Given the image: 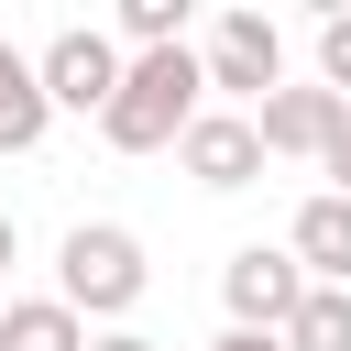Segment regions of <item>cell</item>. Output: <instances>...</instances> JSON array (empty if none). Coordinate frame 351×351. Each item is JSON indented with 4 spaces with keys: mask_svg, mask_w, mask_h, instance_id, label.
<instances>
[{
    "mask_svg": "<svg viewBox=\"0 0 351 351\" xmlns=\"http://www.w3.org/2000/svg\"><path fill=\"white\" fill-rule=\"evenodd\" d=\"M208 88H230V99H274L285 88V33L263 22V11H219L208 22Z\"/></svg>",
    "mask_w": 351,
    "mask_h": 351,
    "instance_id": "5",
    "label": "cell"
},
{
    "mask_svg": "<svg viewBox=\"0 0 351 351\" xmlns=\"http://www.w3.org/2000/svg\"><path fill=\"white\" fill-rule=\"evenodd\" d=\"M285 351H351V285H318L285 329Z\"/></svg>",
    "mask_w": 351,
    "mask_h": 351,
    "instance_id": "11",
    "label": "cell"
},
{
    "mask_svg": "<svg viewBox=\"0 0 351 351\" xmlns=\"http://www.w3.org/2000/svg\"><path fill=\"white\" fill-rule=\"evenodd\" d=\"M318 88H340V99H351V11H329V22H318Z\"/></svg>",
    "mask_w": 351,
    "mask_h": 351,
    "instance_id": "13",
    "label": "cell"
},
{
    "mask_svg": "<svg viewBox=\"0 0 351 351\" xmlns=\"http://www.w3.org/2000/svg\"><path fill=\"white\" fill-rule=\"evenodd\" d=\"M176 165H186L197 186H219V197L252 186V176H263V132H252V110H197V132L176 143Z\"/></svg>",
    "mask_w": 351,
    "mask_h": 351,
    "instance_id": "7",
    "label": "cell"
},
{
    "mask_svg": "<svg viewBox=\"0 0 351 351\" xmlns=\"http://www.w3.org/2000/svg\"><path fill=\"white\" fill-rule=\"evenodd\" d=\"M197 110H208V55L165 44V55H132V77H121L99 132H110V154H165V143L197 132Z\"/></svg>",
    "mask_w": 351,
    "mask_h": 351,
    "instance_id": "1",
    "label": "cell"
},
{
    "mask_svg": "<svg viewBox=\"0 0 351 351\" xmlns=\"http://www.w3.org/2000/svg\"><path fill=\"white\" fill-rule=\"evenodd\" d=\"M121 77H132V55H121V33H99V22H66V33L44 44V99H55V110H99V121H110Z\"/></svg>",
    "mask_w": 351,
    "mask_h": 351,
    "instance_id": "4",
    "label": "cell"
},
{
    "mask_svg": "<svg viewBox=\"0 0 351 351\" xmlns=\"http://www.w3.org/2000/svg\"><path fill=\"white\" fill-rule=\"evenodd\" d=\"M11 252H22V230H11V208H0V263H11Z\"/></svg>",
    "mask_w": 351,
    "mask_h": 351,
    "instance_id": "17",
    "label": "cell"
},
{
    "mask_svg": "<svg viewBox=\"0 0 351 351\" xmlns=\"http://www.w3.org/2000/svg\"><path fill=\"white\" fill-rule=\"evenodd\" d=\"M208 351H285V340H263V329H219Z\"/></svg>",
    "mask_w": 351,
    "mask_h": 351,
    "instance_id": "14",
    "label": "cell"
},
{
    "mask_svg": "<svg viewBox=\"0 0 351 351\" xmlns=\"http://www.w3.org/2000/svg\"><path fill=\"white\" fill-rule=\"evenodd\" d=\"M285 252L307 263V285H351V197H340V186H329V197H307Z\"/></svg>",
    "mask_w": 351,
    "mask_h": 351,
    "instance_id": "8",
    "label": "cell"
},
{
    "mask_svg": "<svg viewBox=\"0 0 351 351\" xmlns=\"http://www.w3.org/2000/svg\"><path fill=\"white\" fill-rule=\"evenodd\" d=\"M329 176H340V197H351V132H340V143H329Z\"/></svg>",
    "mask_w": 351,
    "mask_h": 351,
    "instance_id": "16",
    "label": "cell"
},
{
    "mask_svg": "<svg viewBox=\"0 0 351 351\" xmlns=\"http://www.w3.org/2000/svg\"><path fill=\"white\" fill-rule=\"evenodd\" d=\"M143 285H154V263H143V241H132L121 219H77V230H66L55 296H66L77 318H121V307H143Z\"/></svg>",
    "mask_w": 351,
    "mask_h": 351,
    "instance_id": "2",
    "label": "cell"
},
{
    "mask_svg": "<svg viewBox=\"0 0 351 351\" xmlns=\"http://www.w3.org/2000/svg\"><path fill=\"white\" fill-rule=\"evenodd\" d=\"M88 351H154V340H143V329H99Z\"/></svg>",
    "mask_w": 351,
    "mask_h": 351,
    "instance_id": "15",
    "label": "cell"
},
{
    "mask_svg": "<svg viewBox=\"0 0 351 351\" xmlns=\"http://www.w3.org/2000/svg\"><path fill=\"white\" fill-rule=\"evenodd\" d=\"M219 296H230V329H263V340H285V329H296V307H307L318 285H307V263H296V252H263V241H241V252L219 263Z\"/></svg>",
    "mask_w": 351,
    "mask_h": 351,
    "instance_id": "3",
    "label": "cell"
},
{
    "mask_svg": "<svg viewBox=\"0 0 351 351\" xmlns=\"http://www.w3.org/2000/svg\"><path fill=\"white\" fill-rule=\"evenodd\" d=\"M44 121H55V99H44V55L0 44V154H33Z\"/></svg>",
    "mask_w": 351,
    "mask_h": 351,
    "instance_id": "9",
    "label": "cell"
},
{
    "mask_svg": "<svg viewBox=\"0 0 351 351\" xmlns=\"http://www.w3.org/2000/svg\"><path fill=\"white\" fill-rule=\"evenodd\" d=\"M0 351H88V318L66 296H11L0 307Z\"/></svg>",
    "mask_w": 351,
    "mask_h": 351,
    "instance_id": "10",
    "label": "cell"
},
{
    "mask_svg": "<svg viewBox=\"0 0 351 351\" xmlns=\"http://www.w3.org/2000/svg\"><path fill=\"white\" fill-rule=\"evenodd\" d=\"M252 132H263V154H318V165H329V143L351 132V99H340V88H274V99L252 110Z\"/></svg>",
    "mask_w": 351,
    "mask_h": 351,
    "instance_id": "6",
    "label": "cell"
},
{
    "mask_svg": "<svg viewBox=\"0 0 351 351\" xmlns=\"http://www.w3.org/2000/svg\"><path fill=\"white\" fill-rule=\"evenodd\" d=\"M121 44H132V55L186 44V0H121Z\"/></svg>",
    "mask_w": 351,
    "mask_h": 351,
    "instance_id": "12",
    "label": "cell"
}]
</instances>
